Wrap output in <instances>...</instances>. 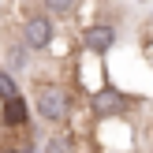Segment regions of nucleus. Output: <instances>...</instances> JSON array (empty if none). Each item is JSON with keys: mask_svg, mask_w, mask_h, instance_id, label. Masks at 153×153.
<instances>
[{"mask_svg": "<svg viewBox=\"0 0 153 153\" xmlns=\"http://www.w3.org/2000/svg\"><path fill=\"white\" fill-rule=\"evenodd\" d=\"M112 45H116V30L112 26H86V49L90 52H108Z\"/></svg>", "mask_w": 153, "mask_h": 153, "instance_id": "obj_3", "label": "nucleus"}, {"mask_svg": "<svg viewBox=\"0 0 153 153\" xmlns=\"http://www.w3.org/2000/svg\"><path fill=\"white\" fill-rule=\"evenodd\" d=\"M4 123L7 127H22V123H26V101H22L19 94L4 97Z\"/></svg>", "mask_w": 153, "mask_h": 153, "instance_id": "obj_5", "label": "nucleus"}, {"mask_svg": "<svg viewBox=\"0 0 153 153\" xmlns=\"http://www.w3.org/2000/svg\"><path fill=\"white\" fill-rule=\"evenodd\" d=\"M94 112L97 116H116V112H123V97L116 90H97L94 94Z\"/></svg>", "mask_w": 153, "mask_h": 153, "instance_id": "obj_4", "label": "nucleus"}, {"mask_svg": "<svg viewBox=\"0 0 153 153\" xmlns=\"http://www.w3.org/2000/svg\"><path fill=\"white\" fill-rule=\"evenodd\" d=\"M49 41H52V22L45 19V15L26 19V26H22V45H26V49H45Z\"/></svg>", "mask_w": 153, "mask_h": 153, "instance_id": "obj_2", "label": "nucleus"}, {"mask_svg": "<svg viewBox=\"0 0 153 153\" xmlns=\"http://www.w3.org/2000/svg\"><path fill=\"white\" fill-rule=\"evenodd\" d=\"M45 7H49L52 15H71L75 11V0H45Z\"/></svg>", "mask_w": 153, "mask_h": 153, "instance_id": "obj_8", "label": "nucleus"}, {"mask_svg": "<svg viewBox=\"0 0 153 153\" xmlns=\"http://www.w3.org/2000/svg\"><path fill=\"white\" fill-rule=\"evenodd\" d=\"M19 94V86H15V79L7 71H0V101H4V97H15Z\"/></svg>", "mask_w": 153, "mask_h": 153, "instance_id": "obj_7", "label": "nucleus"}, {"mask_svg": "<svg viewBox=\"0 0 153 153\" xmlns=\"http://www.w3.org/2000/svg\"><path fill=\"white\" fill-rule=\"evenodd\" d=\"M34 105H37V116L45 123H60L67 116V90L64 86H41V94H37Z\"/></svg>", "mask_w": 153, "mask_h": 153, "instance_id": "obj_1", "label": "nucleus"}, {"mask_svg": "<svg viewBox=\"0 0 153 153\" xmlns=\"http://www.w3.org/2000/svg\"><path fill=\"white\" fill-rule=\"evenodd\" d=\"M7 64L19 71V67H26V49H11V56H7Z\"/></svg>", "mask_w": 153, "mask_h": 153, "instance_id": "obj_9", "label": "nucleus"}, {"mask_svg": "<svg viewBox=\"0 0 153 153\" xmlns=\"http://www.w3.org/2000/svg\"><path fill=\"white\" fill-rule=\"evenodd\" d=\"M45 153H75V142L67 138V134H52V138L45 142Z\"/></svg>", "mask_w": 153, "mask_h": 153, "instance_id": "obj_6", "label": "nucleus"}, {"mask_svg": "<svg viewBox=\"0 0 153 153\" xmlns=\"http://www.w3.org/2000/svg\"><path fill=\"white\" fill-rule=\"evenodd\" d=\"M22 153H37V149H34V146H22Z\"/></svg>", "mask_w": 153, "mask_h": 153, "instance_id": "obj_10", "label": "nucleus"}]
</instances>
